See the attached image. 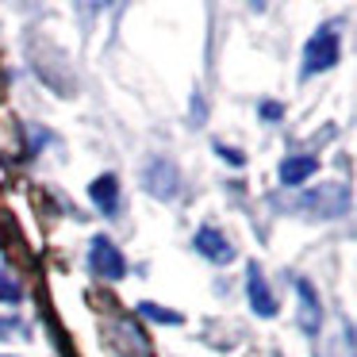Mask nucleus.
<instances>
[{
  "instance_id": "1",
  "label": "nucleus",
  "mask_w": 357,
  "mask_h": 357,
  "mask_svg": "<svg viewBox=\"0 0 357 357\" xmlns=\"http://www.w3.org/2000/svg\"><path fill=\"white\" fill-rule=\"evenodd\" d=\"M338 58H342V24L338 20H326L307 39V47H303V81L331 70V66H338Z\"/></svg>"
},
{
  "instance_id": "2",
  "label": "nucleus",
  "mask_w": 357,
  "mask_h": 357,
  "mask_svg": "<svg viewBox=\"0 0 357 357\" xmlns=\"http://www.w3.org/2000/svg\"><path fill=\"white\" fill-rule=\"evenodd\" d=\"M296 204H300L296 211L307 215V219H334L349 208V188L346 185H323V188H315V192L300 196Z\"/></svg>"
},
{
  "instance_id": "3",
  "label": "nucleus",
  "mask_w": 357,
  "mask_h": 357,
  "mask_svg": "<svg viewBox=\"0 0 357 357\" xmlns=\"http://www.w3.org/2000/svg\"><path fill=\"white\" fill-rule=\"evenodd\" d=\"M89 265H93V273L104 280H123L127 277L123 250H119L108 234H93V238H89Z\"/></svg>"
},
{
  "instance_id": "4",
  "label": "nucleus",
  "mask_w": 357,
  "mask_h": 357,
  "mask_svg": "<svg viewBox=\"0 0 357 357\" xmlns=\"http://www.w3.org/2000/svg\"><path fill=\"white\" fill-rule=\"evenodd\" d=\"M246 300H250V307H254V315H261V319H273L280 311L277 296H273L269 284H265V273H261L257 261L246 265Z\"/></svg>"
},
{
  "instance_id": "5",
  "label": "nucleus",
  "mask_w": 357,
  "mask_h": 357,
  "mask_svg": "<svg viewBox=\"0 0 357 357\" xmlns=\"http://www.w3.org/2000/svg\"><path fill=\"white\" fill-rule=\"evenodd\" d=\"M142 185H146V192H154L158 200H173L181 188V173L173 162H165V158H158V162L146 165V173H142Z\"/></svg>"
},
{
  "instance_id": "6",
  "label": "nucleus",
  "mask_w": 357,
  "mask_h": 357,
  "mask_svg": "<svg viewBox=\"0 0 357 357\" xmlns=\"http://www.w3.org/2000/svg\"><path fill=\"white\" fill-rule=\"evenodd\" d=\"M192 246H196V254L208 257L211 265L234 261V242L227 238L223 231H215V227H200V231H196V238H192Z\"/></svg>"
},
{
  "instance_id": "7",
  "label": "nucleus",
  "mask_w": 357,
  "mask_h": 357,
  "mask_svg": "<svg viewBox=\"0 0 357 357\" xmlns=\"http://www.w3.org/2000/svg\"><path fill=\"white\" fill-rule=\"evenodd\" d=\"M89 200H93L104 215H116L119 211V177L116 173H100V177L89 185Z\"/></svg>"
},
{
  "instance_id": "8",
  "label": "nucleus",
  "mask_w": 357,
  "mask_h": 357,
  "mask_svg": "<svg viewBox=\"0 0 357 357\" xmlns=\"http://www.w3.org/2000/svg\"><path fill=\"white\" fill-rule=\"evenodd\" d=\"M319 169V162L311 154H292V158H284L280 162V185H288V188H296V185H303V181H311V173Z\"/></svg>"
},
{
  "instance_id": "9",
  "label": "nucleus",
  "mask_w": 357,
  "mask_h": 357,
  "mask_svg": "<svg viewBox=\"0 0 357 357\" xmlns=\"http://www.w3.org/2000/svg\"><path fill=\"white\" fill-rule=\"evenodd\" d=\"M296 292H300V326L307 334H319V323H323V311H319L315 288L307 280H296Z\"/></svg>"
},
{
  "instance_id": "10",
  "label": "nucleus",
  "mask_w": 357,
  "mask_h": 357,
  "mask_svg": "<svg viewBox=\"0 0 357 357\" xmlns=\"http://www.w3.org/2000/svg\"><path fill=\"white\" fill-rule=\"evenodd\" d=\"M139 311L146 319H154V323H165V326H181V323H185L181 311H169V307H162V303H139Z\"/></svg>"
},
{
  "instance_id": "11",
  "label": "nucleus",
  "mask_w": 357,
  "mask_h": 357,
  "mask_svg": "<svg viewBox=\"0 0 357 357\" xmlns=\"http://www.w3.org/2000/svg\"><path fill=\"white\" fill-rule=\"evenodd\" d=\"M24 300V284L12 273H0V303H20Z\"/></svg>"
},
{
  "instance_id": "12",
  "label": "nucleus",
  "mask_w": 357,
  "mask_h": 357,
  "mask_svg": "<svg viewBox=\"0 0 357 357\" xmlns=\"http://www.w3.org/2000/svg\"><path fill=\"white\" fill-rule=\"evenodd\" d=\"M261 119H265V123H280V119H284V104H280V100H265L261 104Z\"/></svg>"
},
{
  "instance_id": "13",
  "label": "nucleus",
  "mask_w": 357,
  "mask_h": 357,
  "mask_svg": "<svg viewBox=\"0 0 357 357\" xmlns=\"http://www.w3.org/2000/svg\"><path fill=\"white\" fill-rule=\"evenodd\" d=\"M215 154H219V158H227L231 165H242V162H246V154H238V150L223 146V142H215Z\"/></svg>"
}]
</instances>
